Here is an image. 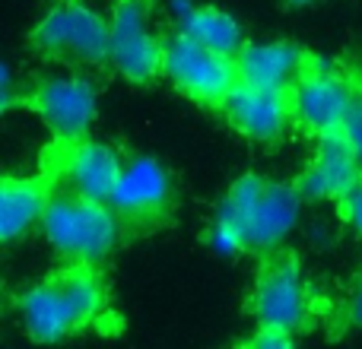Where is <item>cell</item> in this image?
I'll list each match as a JSON object with an SVG mask.
<instances>
[{
  "mask_svg": "<svg viewBox=\"0 0 362 349\" xmlns=\"http://www.w3.org/2000/svg\"><path fill=\"white\" fill-rule=\"evenodd\" d=\"M16 314L35 343H61L64 337L105 318L108 295L93 267L70 264L61 273L23 289L16 299Z\"/></svg>",
  "mask_w": 362,
  "mask_h": 349,
  "instance_id": "1",
  "label": "cell"
},
{
  "mask_svg": "<svg viewBox=\"0 0 362 349\" xmlns=\"http://www.w3.org/2000/svg\"><path fill=\"white\" fill-rule=\"evenodd\" d=\"M302 200L305 197L296 184L242 174L219 200L213 223L229 229L242 242V251L274 254L299 223Z\"/></svg>",
  "mask_w": 362,
  "mask_h": 349,
  "instance_id": "2",
  "label": "cell"
},
{
  "mask_svg": "<svg viewBox=\"0 0 362 349\" xmlns=\"http://www.w3.org/2000/svg\"><path fill=\"white\" fill-rule=\"evenodd\" d=\"M38 229L67 264H86V267L112 254L121 235V223L112 206L74 191L51 194Z\"/></svg>",
  "mask_w": 362,
  "mask_h": 349,
  "instance_id": "3",
  "label": "cell"
},
{
  "mask_svg": "<svg viewBox=\"0 0 362 349\" xmlns=\"http://www.w3.org/2000/svg\"><path fill=\"white\" fill-rule=\"evenodd\" d=\"M32 45L45 57L74 67H102L112 61V23H105L93 6L67 0L38 19Z\"/></svg>",
  "mask_w": 362,
  "mask_h": 349,
  "instance_id": "4",
  "label": "cell"
},
{
  "mask_svg": "<svg viewBox=\"0 0 362 349\" xmlns=\"http://www.w3.org/2000/svg\"><path fill=\"white\" fill-rule=\"evenodd\" d=\"M248 305L251 314L257 318V324L270 327V331L296 333L312 324L315 314L312 286H308L296 254H286V251L267 254V261L257 270Z\"/></svg>",
  "mask_w": 362,
  "mask_h": 349,
  "instance_id": "5",
  "label": "cell"
},
{
  "mask_svg": "<svg viewBox=\"0 0 362 349\" xmlns=\"http://www.w3.org/2000/svg\"><path fill=\"white\" fill-rule=\"evenodd\" d=\"M163 73L178 93L200 105H223L238 86V67L232 57L204 48L185 32H172L163 51Z\"/></svg>",
  "mask_w": 362,
  "mask_h": 349,
  "instance_id": "6",
  "label": "cell"
},
{
  "mask_svg": "<svg viewBox=\"0 0 362 349\" xmlns=\"http://www.w3.org/2000/svg\"><path fill=\"white\" fill-rule=\"evenodd\" d=\"M172 197H175V184L159 159L127 156L108 206L115 210L121 229H156L169 219Z\"/></svg>",
  "mask_w": 362,
  "mask_h": 349,
  "instance_id": "7",
  "label": "cell"
},
{
  "mask_svg": "<svg viewBox=\"0 0 362 349\" xmlns=\"http://www.w3.org/2000/svg\"><path fill=\"white\" fill-rule=\"evenodd\" d=\"M353 95H356V86L334 64L312 57L305 76L289 93V99H293V121L302 131L315 134V137L340 134L346 112L353 105Z\"/></svg>",
  "mask_w": 362,
  "mask_h": 349,
  "instance_id": "8",
  "label": "cell"
},
{
  "mask_svg": "<svg viewBox=\"0 0 362 349\" xmlns=\"http://www.w3.org/2000/svg\"><path fill=\"white\" fill-rule=\"evenodd\" d=\"M112 64L131 83H150L163 73L165 38L153 32L150 0H118L112 13Z\"/></svg>",
  "mask_w": 362,
  "mask_h": 349,
  "instance_id": "9",
  "label": "cell"
},
{
  "mask_svg": "<svg viewBox=\"0 0 362 349\" xmlns=\"http://www.w3.org/2000/svg\"><path fill=\"white\" fill-rule=\"evenodd\" d=\"M29 105L57 137V143H76L93 127L99 99L86 76H48L29 93Z\"/></svg>",
  "mask_w": 362,
  "mask_h": 349,
  "instance_id": "10",
  "label": "cell"
},
{
  "mask_svg": "<svg viewBox=\"0 0 362 349\" xmlns=\"http://www.w3.org/2000/svg\"><path fill=\"white\" fill-rule=\"evenodd\" d=\"M223 114L242 137L255 140V143H276L286 134L289 121H293V99L289 93H276V89H261L242 83L229 93L223 102Z\"/></svg>",
  "mask_w": 362,
  "mask_h": 349,
  "instance_id": "11",
  "label": "cell"
},
{
  "mask_svg": "<svg viewBox=\"0 0 362 349\" xmlns=\"http://www.w3.org/2000/svg\"><path fill=\"white\" fill-rule=\"evenodd\" d=\"M362 181V162L344 134L318 137V150L308 169L299 174V194L305 200H344Z\"/></svg>",
  "mask_w": 362,
  "mask_h": 349,
  "instance_id": "12",
  "label": "cell"
},
{
  "mask_svg": "<svg viewBox=\"0 0 362 349\" xmlns=\"http://www.w3.org/2000/svg\"><path fill=\"white\" fill-rule=\"evenodd\" d=\"M124 169V156L118 150L95 140H76V143H64L61 153V181L67 191L83 194L89 200H102L108 203L115 184Z\"/></svg>",
  "mask_w": 362,
  "mask_h": 349,
  "instance_id": "13",
  "label": "cell"
},
{
  "mask_svg": "<svg viewBox=\"0 0 362 349\" xmlns=\"http://www.w3.org/2000/svg\"><path fill=\"white\" fill-rule=\"evenodd\" d=\"M312 54L293 42H264V45H245L242 54L235 57L238 80L261 89H276V93H293V86L305 76Z\"/></svg>",
  "mask_w": 362,
  "mask_h": 349,
  "instance_id": "14",
  "label": "cell"
},
{
  "mask_svg": "<svg viewBox=\"0 0 362 349\" xmlns=\"http://www.w3.org/2000/svg\"><path fill=\"white\" fill-rule=\"evenodd\" d=\"M172 10L178 19V32H185L187 38H194V42H200L204 48L216 51L223 57H232V61L242 54V25L229 13L216 10V6L187 4V0H172Z\"/></svg>",
  "mask_w": 362,
  "mask_h": 349,
  "instance_id": "15",
  "label": "cell"
},
{
  "mask_svg": "<svg viewBox=\"0 0 362 349\" xmlns=\"http://www.w3.org/2000/svg\"><path fill=\"white\" fill-rule=\"evenodd\" d=\"M48 200V187L42 181L4 178V184H0V235H4V242H16L32 225H42Z\"/></svg>",
  "mask_w": 362,
  "mask_h": 349,
  "instance_id": "16",
  "label": "cell"
},
{
  "mask_svg": "<svg viewBox=\"0 0 362 349\" xmlns=\"http://www.w3.org/2000/svg\"><path fill=\"white\" fill-rule=\"evenodd\" d=\"M340 134L346 137V143L353 146V153H356L362 162V89H356V95H353V105H350V112H346V121H344V127H340Z\"/></svg>",
  "mask_w": 362,
  "mask_h": 349,
  "instance_id": "17",
  "label": "cell"
},
{
  "mask_svg": "<svg viewBox=\"0 0 362 349\" xmlns=\"http://www.w3.org/2000/svg\"><path fill=\"white\" fill-rule=\"evenodd\" d=\"M340 216H344V223L362 238V181L340 200Z\"/></svg>",
  "mask_w": 362,
  "mask_h": 349,
  "instance_id": "18",
  "label": "cell"
},
{
  "mask_svg": "<svg viewBox=\"0 0 362 349\" xmlns=\"http://www.w3.org/2000/svg\"><path fill=\"white\" fill-rule=\"evenodd\" d=\"M245 349H296L293 340H289L286 331H270V327H261L255 340H251Z\"/></svg>",
  "mask_w": 362,
  "mask_h": 349,
  "instance_id": "19",
  "label": "cell"
},
{
  "mask_svg": "<svg viewBox=\"0 0 362 349\" xmlns=\"http://www.w3.org/2000/svg\"><path fill=\"white\" fill-rule=\"evenodd\" d=\"M350 321L356 327H362V280H359L356 292H353V299H350Z\"/></svg>",
  "mask_w": 362,
  "mask_h": 349,
  "instance_id": "20",
  "label": "cell"
},
{
  "mask_svg": "<svg viewBox=\"0 0 362 349\" xmlns=\"http://www.w3.org/2000/svg\"><path fill=\"white\" fill-rule=\"evenodd\" d=\"M289 6H308V4H318V0H286Z\"/></svg>",
  "mask_w": 362,
  "mask_h": 349,
  "instance_id": "21",
  "label": "cell"
}]
</instances>
